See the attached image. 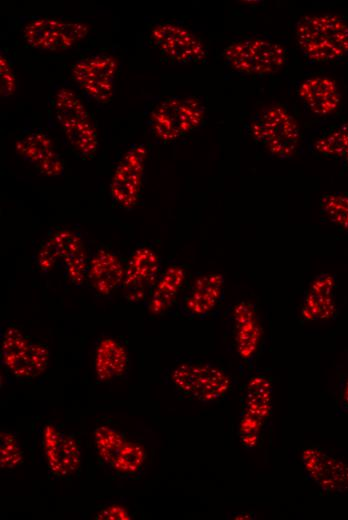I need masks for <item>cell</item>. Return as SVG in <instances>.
I'll return each mask as SVG.
<instances>
[{
  "mask_svg": "<svg viewBox=\"0 0 348 520\" xmlns=\"http://www.w3.org/2000/svg\"><path fill=\"white\" fill-rule=\"evenodd\" d=\"M88 33L82 23L55 18H36L26 24L23 35L27 43L45 51H64L79 43Z\"/></svg>",
  "mask_w": 348,
  "mask_h": 520,
  "instance_id": "11",
  "label": "cell"
},
{
  "mask_svg": "<svg viewBox=\"0 0 348 520\" xmlns=\"http://www.w3.org/2000/svg\"><path fill=\"white\" fill-rule=\"evenodd\" d=\"M116 61L107 55H92L77 61L71 76L88 97L98 103H107L113 94Z\"/></svg>",
  "mask_w": 348,
  "mask_h": 520,
  "instance_id": "12",
  "label": "cell"
},
{
  "mask_svg": "<svg viewBox=\"0 0 348 520\" xmlns=\"http://www.w3.org/2000/svg\"><path fill=\"white\" fill-rule=\"evenodd\" d=\"M204 117V106L194 97H173L162 101L150 115L155 138L170 142L197 128Z\"/></svg>",
  "mask_w": 348,
  "mask_h": 520,
  "instance_id": "6",
  "label": "cell"
},
{
  "mask_svg": "<svg viewBox=\"0 0 348 520\" xmlns=\"http://www.w3.org/2000/svg\"><path fill=\"white\" fill-rule=\"evenodd\" d=\"M124 273L125 263L108 248L99 247L89 257L87 281L99 295H110L122 287Z\"/></svg>",
  "mask_w": 348,
  "mask_h": 520,
  "instance_id": "19",
  "label": "cell"
},
{
  "mask_svg": "<svg viewBox=\"0 0 348 520\" xmlns=\"http://www.w3.org/2000/svg\"><path fill=\"white\" fill-rule=\"evenodd\" d=\"M128 366L125 346L112 337L102 338L95 348L94 372L101 382L113 381L121 377Z\"/></svg>",
  "mask_w": 348,
  "mask_h": 520,
  "instance_id": "24",
  "label": "cell"
},
{
  "mask_svg": "<svg viewBox=\"0 0 348 520\" xmlns=\"http://www.w3.org/2000/svg\"><path fill=\"white\" fill-rule=\"evenodd\" d=\"M88 261L81 234L71 229H59L37 250L34 263L44 273L58 264L67 279L79 287L87 280Z\"/></svg>",
  "mask_w": 348,
  "mask_h": 520,
  "instance_id": "2",
  "label": "cell"
},
{
  "mask_svg": "<svg viewBox=\"0 0 348 520\" xmlns=\"http://www.w3.org/2000/svg\"><path fill=\"white\" fill-rule=\"evenodd\" d=\"M170 380L182 395L201 402L223 398L232 386L224 370L206 363H181L172 370Z\"/></svg>",
  "mask_w": 348,
  "mask_h": 520,
  "instance_id": "5",
  "label": "cell"
},
{
  "mask_svg": "<svg viewBox=\"0 0 348 520\" xmlns=\"http://www.w3.org/2000/svg\"><path fill=\"white\" fill-rule=\"evenodd\" d=\"M224 282V276L220 273L196 277L180 300L179 309L182 314L190 318L208 316L223 297Z\"/></svg>",
  "mask_w": 348,
  "mask_h": 520,
  "instance_id": "17",
  "label": "cell"
},
{
  "mask_svg": "<svg viewBox=\"0 0 348 520\" xmlns=\"http://www.w3.org/2000/svg\"><path fill=\"white\" fill-rule=\"evenodd\" d=\"M55 111L73 150L83 158L93 157L98 148L97 133L82 100L73 91L61 88L55 96Z\"/></svg>",
  "mask_w": 348,
  "mask_h": 520,
  "instance_id": "4",
  "label": "cell"
},
{
  "mask_svg": "<svg viewBox=\"0 0 348 520\" xmlns=\"http://www.w3.org/2000/svg\"><path fill=\"white\" fill-rule=\"evenodd\" d=\"M156 48L168 59L176 63H196L205 59L207 52L202 41L187 28L161 23L151 31Z\"/></svg>",
  "mask_w": 348,
  "mask_h": 520,
  "instance_id": "13",
  "label": "cell"
},
{
  "mask_svg": "<svg viewBox=\"0 0 348 520\" xmlns=\"http://www.w3.org/2000/svg\"><path fill=\"white\" fill-rule=\"evenodd\" d=\"M0 83L1 97H9L13 95L16 89V76L13 64L3 53L0 55Z\"/></svg>",
  "mask_w": 348,
  "mask_h": 520,
  "instance_id": "30",
  "label": "cell"
},
{
  "mask_svg": "<svg viewBox=\"0 0 348 520\" xmlns=\"http://www.w3.org/2000/svg\"><path fill=\"white\" fill-rule=\"evenodd\" d=\"M127 440L118 430L109 426H99L94 431V442L99 459L111 465Z\"/></svg>",
  "mask_w": 348,
  "mask_h": 520,
  "instance_id": "26",
  "label": "cell"
},
{
  "mask_svg": "<svg viewBox=\"0 0 348 520\" xmlns=\"http://www.w3.org/2000/svg\"><path fill=\"white\" fill-rule=\"evenodd\" d=\"M98 519H130L126 509L121 506H109L104 508L98 515Z\"/></svg>",
  "mask_w": 348,
  "mask_h": 520,
  "instance_id": "31",
  "label": "cell"
},
{
  "mask_svg": "<svg viewBox=\"0 0 348 520\" xmlns=\"http://www.w3.org/2000/svg\"><path fill=\"white\" fill-rule=\"evenodd\" d=\"M335 278L328 273L318 275L310 284L303 301L302 315L306 320H326L333 317Z\"/></svg>",
  "mask_w": 348,
  "mask_h": 520,
  "instance_id": "22",
  "label": "cell"
},
{
  "mask_svg": "<svg viewBox=\"0 0 348 520\" xmlns=\"http://www.w3.org/2000/svg\"><path fill=\"white\" fill-rule=\"evenodd\" d=\"M145 458L146 453L142 445L126 441L110 467L119 476H132L140 471Z\"/></svg>",
  "mask_w": 348,
  "mask_h": 520,
  "instance_id": "25",
  "label": "cell"
},
{
  "mask_svg": "<svg viewBox=\"0 0 348 520\" xmlns=\"http://www.w3.org/2000/svg\"><path fill=\"white\" fill-rule=\"evenodd\" d=\"M344 410L348 411V379L345 382V385L342 389L341 394V404Z\"/></svg>",
  "mask_w": 348,
  "mask_h": 520,
  "instance_id": "32",
  "label": "cell"
},
{
  "mask_svg": "<svg viewBox=\"0 0 348 520\" xmlns=\"http://www.w3.org/2000/svg\"><path fill=\"white\" fill-rule=\"evenodd\" d=\"M302 462L307 476L326 492L342 493L348 490V465L324 450L304 449Z\"/></svg>",
  "mask_w": 348,
  "mask_h": 520,
  "instance_id": "16",
  "label": "cell"
},
{
  "mask_svg": "<svg viewBox=\"0 0 348 520\" xmlns=\"http://www.w3.org/2000/svg\"><path fill=\"white\" fill-rule=\"evenodd\" d=\"M251 134L271 154L281 158L293 155L300 139L296 120L281 106L260 111L251 123Z\"/></svg>",
  "mask_w": 348,
  "mask_h": 520,
  "instance_id": "7",
  "label": "cell"
},
{
  "mask_svg": "<svg viewBox=\"0 0 348 520\" xmlns=\"http://www.w3.org/2000/svg\"><path fill=\"white\" fill-rule=\"evenodd\" d=\"M271 412V385L262 377H254L247 388L244 410L239 423L241 443L254 447L264 421Z\"/></svg>",
  "mask_w": 348,
  "mask_h": 520,
  "instance_id": "14",
  "label": "cell"
},
{
  "mask_svg": "<svg viewBox=\"0 0 348 520\" xmlns=\"http://www.w3.org/2000/svg\"><path fill=\"white\" fill-rule=\"evenodd\" d=\"M320 207L330 222L348 232V194H324L320 199Z\"/></svg>",
  "mask_w": 348,
  "mask_h": 520,
  "instance_id": "28",
  "label": "cell"
},
{
  "mask_svg": "<svg viewBox=\"0 0 348 520\" xmlns=\"http://www.w3.org/2000/svg\"><path fill=\"white\" fill-rule=\"evenodd\" d=\"M22 451L17 438L12 432L1 431L0 434V465L1 468L11 470L21 464Z\"/></svg>",
  "mask_w": 348,
  "mask_h": 520,
  "instance_id": "29",
  "label": "cell"
},
{
  "mask_svg": "<svg viewBox=\"0 0 348 520\" xmlns=\"http://www.w3.org/2000/svg\"><path fill=\"white\" fill-rule=\"evenodd\" d=\"M299 96L308 109L317 116L332 114L341 102V93L336 81L323 75L305 79L300 84Z\"/></svg>",
  "mask_w": 348,
  "mask_h": 520,
  "instance_id": "20",
  "label": "cell"
},
{
  "mask_svg": "<svg viewBox=\"0 0 348 520\" xmlns=\"http://www.w3.org/2000/svg\"><path fill=\"white\" fill-rule=\"evenodd\" d=\"M316 151L324 156L338 158L348 167V121L320 137L314 144Z\"/></svg>",
  "mask_w": 348,
  "mask_h": 520,
  "instance_id": "27",
  "label": "cell"
},
{
  "mask_svg": "<svg viewBox=\"0 0 348 520\" xmlns=\"http://www.w3.org/2000/svg\"><path fill=\"white\" fill-rule=\"evenodd\" d=\"M186 281V269L180 264H170L162 270L146 304L151 315L166 312L177 299Z\"/></svg>",
  "mask_w": 348,
  "mask_h": 520,
  "instance_id": "21",
  "label": "cell"
},
{
  "mask_svg": "<svg viewBox=\"0 0 348 520\" xmlns=\"http://www.w3.org/2000/svg\"><path fill=\"white\" fill-rule=\"evenodd\" d=\"M16 151L42 175L56 177L64 172L63 161L44 132L24 134L16 142Z\"/></svg>",
  "mask_w": 348,
  "mask_h": 520,
  "instance_id": "18",
  "label": "cell"
},
{
  "mask_svg": "<svg viewBox=\"0 0 348 520\" xmlns=\"http://www.w3.org/2000/svg\"><path fill=\"white\" fill-rule=\"evenodd\" d=\"M42 447L51 473L65 477L80 467L81 455L77 440L53 424H46L42 432Z\"/></svg>",
  "mask_w": 348,
  "mask_h": 520,
  "instance_id": "15",
  "label": "cell"
},
{
  "mask_svg": "<svg viewBox=\"0 0 348 520\" xmlns=\"http://www.w3.org/2000/svg\"><path fill=\"white\" fill-rule=\"evenodd\" d=\"M224 58L235 71L248 75H268L277 72L285 62V51L277 43L247 38L236 41L224 50Z\"/></svg>",
  "mask_w": 348,
  "mask_h": 520,
  "instance_id": "8",
  "label": "cell"
},
{
  "mask_svg": "<svg viewBox=\"0 0 348 520\" xmlns=\"http://www.w3.org/2000/svg\"><path fill=\"white\" fill-rule=\"evenodd\" d=\"M295 33L300 49L311 61H336L348 54V24L336 15L304 16Z\"/></svg>",
  "mask_w": 348,
  "mask_h": 520,
  "instance_id": "1",
  "label": "cell"
},
{
  "mask_svg": "<svg viewBox=\"0 0 348 520\" xmlns=\"http://www.w3.org/2000/svg\"><path fill=\"white\" fill-rule=\"evenodd\" d=\"M162 270L161 258L154 248L140 245L133 249L125 262V298L132 303H146Z\"/></svg>",
  "mask_w": 348,
  "mask_h": 520,
  "instance_id": "10",
  "label": "cell"
},
{
  "mask_svg": "<svg viewBox=\"0 0 348 520\" xmlns=\"http://www.w3.org/2000/svg\"><path fill=\"white\" fill-rule=\"evenodd\" d=\"M234 333L237 351L245 360L253 358L262 336V327L254 307L247 302L238 303L233 310Z\"/></svg>",
  "mask_w": 348,
  "mask_h": 520,
  "instance_id": "23",
  "label": "cell"
},
{
  "mask_svg": "<svg viewBox=\"0 0 348 520\" xmlns=\"http://www.w3.org/2000/svg\"><path fill=\"white\" fill-rule=\"evenodd\" d=\"M1 362L20 380L41 375L49 364V350L23 330L9 326L1 333Z\"/></svg>",
  "mask_w": 348,
  "mask_h": 520,
  "instance_id": "3",
  "label": "cell"
},
{
  "mask_svg": "<svg viewBox=\"0 0 348 520\" xmlns=\"http://www.w3.org/2000/svg\"><path fill=\"white\" fill-rule=\"evenodd\" d=\"M147 149L143 144L132 145L119 160L110 183V194L114 204L131 210L140 201Z\"/></svg>",
  "mask_w": 348,
  "mask_h": 520,
  "instance_id": "9",
  "label": "cell"
}]
</instances>
